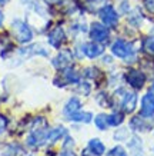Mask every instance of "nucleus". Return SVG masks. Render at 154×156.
Returning <instances> with one entry per match:
<instances>
[{
	"mask_svg": "<svg viewBox=\"0 0 154 156\" xmlns=\"http://www.w3.org/2000/svg\"><path fill=\"white\" fill-rule=\"evenodd\" d=\"M12 32H13L16 40L22 44L30 43L33 40V30L24 20L14 19L12 22Z\"/></svg>",
	"mask_w": 154,
	"mask_h": 156,
	"instance_id": "1",
	"label": "nucleus"
},
{
	"mask_svg": "<svg viewBox=\"0 0 154 156\" xmlns=\"http://www.w3.org/2000/svg\"><path fill=\"white\" fill-rule=\"evenodd\" d=\"M111 53L114 56L120 57V59H128L134 55V48L130 42H126L123 39H118L113 43L111 46Z\"/></svg>",
	"mask_w": 154,
	"mask_h": 156,
	"instance_id": "2",
	"label": "nucleus"
},
{
	"mask_svg": "<svg viewBox=\"0 0 154 156\" xmlns=\"http://www.w3.org/2000/svg\"><path fill=\"white\" fill-rule=\"evenodd\" d=\"M98 16H100L103 24H106L108 27H114L118 23V14L114 10V7L110 5L103 6L101 9L98 10Z\"/></svg>",
	"mask_w": 154,
	"mask_h": 156,
	"instance_id": "3",
	"label": "nucleus"
},
{
	"mask_svg": "<svg viewBox=\"0 0 154 156\" xmlns=\"http://www.w3.org/2000/svg\"><path fill=\"white\" fill-rule=\"evenodd\" d=\"M89 34L93 42H97V43H103L108 40L110 37V32L108 29L106 27V24H101V23H91L90 26V30H89Z\"/></svg>",
	"mask_w": 154,
	"mask_h": 156,
	"instance_id": "4",
	"label": "nucleus"
},
{
	"mask_svg": "<svg viewBox=\"0 0 154 156\" xmlns=\"http://www.w3.org/2000/svg\"><path fill=\"white\" fill-rule=\"evenodd\" d=\"M54 85H57L59 87H63L66 85H71V83H79V75L76 73L73 69H69V67H66L63 69L61 72V75H59L53 80Z\"/></svg>",
	"mask_w": 154,
	"mask_h": 156,
	"instance_id": "5",
	"label": "nucleus"
},
{
	"mask_svg": "<svg viewBox=\"0 0 154 156\" xmlns=\"http://www.w3.org/2000/svg\"><path fill=\"white\" fill-rule=\"evenodd\" d=\"M126 80L131 87H134V89H141L145 83V75L140 70L131 69V70L126 75Z\"/></svg>",
	"mask_w": 154,
	"mask_h": 156,
	"instance_id": "6",
	"label": "nucleus"
},
{
	"mask_svg": "<svg viewBox=\"0 0 154 156\" xmlns=\"http://www.w3.org/2000/svg\"><path fill=\"white\" fill-rule=\"evenodd\" d=\"M81 52H83V56L89 57V59H96V57L103 55L104 48L97 42H90V43H84L83 48H81Z\"/></svg>",
	"mask_w": 154,
	"mask_h": 156,
	"instance_id": "7",
	"label": "nucleus"
},
{
	"mask_svg": "<svg viewBox=\"0 0 154 156\" xmlns=\"http://www.w3.org/2000/svg\"><path fill=\"white\" fill-rule=\"evenodd\" d=\"M66 40V32L63 27H54L51 30L50 33H49V43H50V46H53L54 49H59L64 43Z\"/></svg>",
	"mask_w": 154,
	"mask_h": 156,
	"instance_id": "8",
	"label": "nucleus"
},
{
	"mask_svg": "<svg viewBox=\"0 0 154 156\" xmlns=\"http://www.w3.org/2000/svg\"><path fill=\"white\" fill-rule=\"evenodd\" d=\"M120 105H121V109L124 112L131 113L135 109V105H137V95L131 93V92H123V96L120 99Z\"/></svg>",
	"mask_w": 154,
	"mask_h": 156,
	"instance_id": "9",
	"label": "nucleus"
},
{
	"mask_svg": "<svg viewBox=\"0 0 154 156\" xmlns=\"http://www.w3.org/2000/svg\"><path fill=\"white\" fill-rule=\"evenodd\" d=\"M140 113L143 118H151V116H154V96L151 93H147V95L143 96Z\"/></svg>",
	"mask_w": 154,
	"mask_h": 156,
	"instance_id": "10",
	"label": "nucleus"
},
{
	"mask_svg": "<svg viewBox=\"0 0 154 156\" xmlns=\"http://www.w3.org/2000/svg\"><path fill=\"white\" fill-rule=\"evenodd\" d=\"M71 59H73V57H71V53L69 52V50H63V52H60L54 59H53L51 63H53V66L56 67V69L63 70V69L70 66Z\"/></svg>",
	"mask_w": 154,
	"mask_h": 156,
	"instance_id": "11",
	"label": "nucleus"
},
{
	"mask_svg": "<svg viewBox=\"0 0 154 156\" xmlns=\"http://www.w3.org/2000/svg\"><path fill=\"white\" fill-rule=\"evenodd\" d=\"M80 109H81V102H80L79 98H70V99L66 102L63 113H64L67 118H70L71 115L76 113V112H79Z\"/></svg>",
	"mask_w": 154,
	"mask_h": 156,
	"instance_id": "12",
	"label": "nucleus"
},
{
	"mask_svg": "<svg viewBox=\"0 0 154 156\" xmlns=\"http://www.w3.org/2000/svg\"><path fill=\"white\" fill-rule=\"evenodd\" d=\"M71 122H79V123H90L91 119H93V113L91 112H84V110H79L73 113L69 118Z\"/></svg>",
	"mask_w": 154,
	"mask_h": 156,
	"instance_id": "13",
	"label": "nucleus"
},
{
	"mask_svg": "<svg viewBox=\"0 0 154 156\" xmlns=\"http://www.w3.org/2000/svg\"><path fill=\"white\" fill-rule=\"evenodd\" d=\"M89 151L91 152L94 156H101V155H104L106 147H104V143H103L100 139H91L89 142Z\"/></svg>",
	"mask_w": 154,
	"mask_h": 156,
	"instance_id": "14",
	"label": "nucleus"
},
{
	"mask_svg": "<svg viewBox=\"0 0 154 156\" xmlns=\"http://www.w3.org/2000/svg\"><path fill=\"white\" fill-rule=\"evenodd\" d=\"M64 135H67L64 130V128H61V126H57V128H54L53 130H50V132L47 133V143H54L57 142L60 137H63Z\"/></svg>",
	"mask_w": 154,
	"mask_h": 156,
	"instance_id": "15",
	"label": "nucleus"
},
{
	"mask_svg": "<svg viewBox=\"0 0 154 156\" xmlns=\"http://www.w3.org/2000/svg\"><path fill=\"white\" fill-rule=\"evenodd\" d=\"M130 149L133 151V156H143V143L137 136H134L130 142Z\"/></svg>",
	"mask_w": 154,
	"mask_h": 156,
	"instance_id": "16",
	"label": "nucleus"
},
{
	"mask_svg": "<svg viewBox=\"0 0 154 156\" xmlns=\"http://www.w3.org/2000/svg\"><path fill=\"white\" fill-rule=\"evenodd\" d=\"M94 123H96L97 129H100V130H106V129L110 126V125H108V115H104V113L97 115L96 119H94Z\"/></svg>",
	"mask_w": 154,
	"mask_h": 156,
	"instance_id": "17",
	"label": "nucleus"
},
{
	"mask_svg": "<svg viewBox=\"0 0 154 156\" xmlns=\"http://www.w3.org/2000/svg\"><path fill=\"white\" fill-rule=\"evenodd\" d=\"M123 120H124V115L121 112H114V113L108 115V125L110 126H118L123 123Z\"/></svg>",
	"mask_w": 154,
	"mask_h": 156,
	"instance_id": "18",
	"label": "nucleus"
},
{
	"mask_svg": "<svg viewBox=\"0 0 154 156\" xmlns=\"http://www.w3.org/2000/svg\"><path fill=\"white\" fill-rule=\"evenodd\" d=\"M143 49H144V52H147L149 55H153L154 56V36H149V37L144 39Z\"/></svg>",
	"mask_w": 154,
	"mask_h": 156,
	"instance_id": "19",
	"label": "nucleus"
},
{
	"mask_svg": "<svg viewBox=\"0 0 154 156\" xmlns=\"http://www.w3.org/2000/svg\"><path fill=\"white\" fill-rule=\"evenodd\" d=\"M108 156H127V152L124 151L123 146H114L111 151H110Z\"/></svg>",
	"mask_w": 154,
	"mask_h": 156,
	"instance_id": "20",
	"label": "nucleus"
},
{
	"mask_svg": "<svg viewBox=\"0 0 154 156\" xmlns=\"http://www.w3.org/2000/svg\"><path fill=\"white\" fill-rule=\"evenodd\" d=\"M128 137V133H127V129H120V130H117L114 133V139L116 140H124Z\"/></svg>",
	"mask_w": 154,
	"mask_h": 156,
	"instance_id": "21",
	"label": "nucleus"
},
{
	"mask_svg": "<svg viewBox=\"0 0 154 156\" xmlns=\"http://www.w3.org/2000/svg\"><path fill=\"white\" fill-rule=\"evenodd\" d=\"M2 156H16V147L9 145V146H6L2 152Z\"/></svg>",
	"mask_w": 154,
	"mask_h": 156,
	"instance_id": "22",
	"label": "nucleus"
},
{
	"mask_svg": "<svg viewBox=\"0 0 154 156\" xmlns=\"http://www.w3.org/2000/svg\"><path fill=\"white\" fill-rule=\"evenodd\" d=\"M79 92L81 95H89L90 93V85L89 83H80L79 85Z\"/></svg>",
	"mask_w": 154,
	"mask_h": 156,
	"instance_id": "23",
	"label": "nucleus"
},
{
	"mask_svg": "<svg viewBox=\"0 0 154 156\" xmlns=\"http://www.w3.org/2000/svg\"><path fill=\"white\" fill-rule=\"evenodd\" d=\"M6 126H7V119H6L5 116H0V135L5 133Z\"/></svg>",
	"mask_w": 154,
	"mask_h": 156,
	"instance_id": "24",
	"label": "nucleus"
},
{
	"mask_svg": "<svg viewBox=\"0 0 154 156\" xmlns=\"http://www.w3.org/2000/svg\"><path fill=\"white\" fill-rule=\"evenodd\" d=\"M144 6L150 13H154V0H144Z\"/></svg>",
	"mask_w": 154,
	"mask_h": 156,
	"instance_id": "25",
	"label": "nucleus"
},
{
	"mask_svg": "<svg viewBox=\"0 0 154 156\" xmlns=\"http://www.w3.org/2000/svg\"><path fill=\"white\" fill-rule=\"evenodd\" d=\"M60 156H77V155H76V153H73L70 149H66V152L60 153Z\"/></svg>",
	"mask_w": 154,
	"mask_h": 156,
	"instance_id": "26",
	"label": "nucleus"
},
{
	"mask_svg": "<svg viewBox=\"0 0 154 156\" xmlns=\"http://www.w3.org/2000/svg\"><path fill=\"white\" fill-rule=\"evenodd\" d=\"M3 22H5V14L2 13V10H0V27L3 26Z\"/></svg>",
	"mask_w": 154,
	"mask_h": 156,
	"instance_id": "27",
	"label": "nucleus"
},
{
	"mask_svg": "<svg viewBox=\"0 0 154 156\" xmlns=\"http://www.w3.org/2000/svg\"><path fill=\"white\" fill-rule=\"evenodd\" d=\"M43 2H46V3H49V5H54V3H59V2H61V0H43Z\"/></svg>",
	"mask_w": 154,
	"mask_h": 156,
	"instance_id": "28",
	"label": "nucleus"
},
{
	"mask_svg": "<svg viewBox=\"0 0 154 156\" xmlns=\"http://www.w3.org/2000/svg\"><path fill=\"white\" fill-rule=\"evenodd\" d=\"M9 2L10 0H0V7H2V6H5V5H7Z\"/></svg>",
	"mask_w": 154,
	"mask_h": 156,
	"instance_id": "29",
	"label": "nucleus"
},
{
	"mask_svg": "<svg viewBox=\"0 0 154 156\" xmlns=\"http://www.w3.org/2000/svg\"><path fill=\"white\" fill-rule=\"evenodd\" d=\"M20 2H22V3H29L30 0H20Z\"/></svg>",
	"mask_w": 154,
	"mask_h": 156,
	"instance_id": "30",
	"label": "nucleus"
},
{
	"mask_svg": "<svg viewBox=\"0 0 154 156\" xmlns=\"http://www.w3.org/2000/svg\"><path fill=\"white\" fill-rule=\"evenodd\" d=\"M29 156H32V155H29Z\"/></svg>",
	"mask_w": 154,
	"mask_h": 156,
	"instance_id": "31",
	"label": "nucleus"
}]
</instances>
